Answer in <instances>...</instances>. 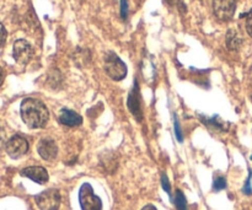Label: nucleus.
<instances>
[{
    "label": "nucleus",
    "instance_id": "0eeeda50",
    "mask_svg": "<svg viewBox=\"0 0 252 210\" xmlns=\"http://www.w3.org/2000/svg\"><path fill=\"white\" fill-rule=\"evenodd\" d=\"M12 56L20 65H26L33 57V48L25 39H17L12 47Z\"/></svg>",
    "mask_w": 252,
    "mask_h": 210
},
{
    "label": "nucleus",
    "instance_id": "f257e3e1",
    "mask_svg": "<svg viewBox=\"0 0 252 210\" xmlns=\"http://www.w3.org/2000/svg\"><path fill=\"white\" fill-rule=\"evenodd\" d=\"M20 111L24 123L32 129L43 128L49 120V113L46 105L37 98H25Z\"/></svg>",
    "mask_w": 252,
    "mask_h": 210
},
{
    "label": "nucleus",
    "instance_id": "423d86ee",
    "mask_svg": "<svg viewBox=\"0 0 252 210\" xmlns=\"http://www.w3.org/2000/svg\"><path fill=\"white\" fill-rule=\"evenodd\" d=\"M5 150L11 159H19L29 151V142L21 135H14L6 142Z\"/></svg>",
    "mask_w": 252,
    "mask_h": 210
},
{
    "label": "nucleus",
    "instance_id": "393cba45",
    "mask_svg": "<svg viewBox=\"0 0 252 210\" xmlns=\"http://www.w3.org/2000/svg\"><path fill=\"white\" fill-rule=\"evenodd\" d=\"M142 210H158V209L155 208L154 206H152V204H148V206H145Z\"/></svg>",
    "mask_w": 252,
    "mask_h": 210
},
{
    "label": "nucleus",
    "instance_id": "39448f33",
    "mask_svg": "<svg viewBox=\"0 0 252 210\" xmlns=\"http://www.w3.org/2000/svg\"><path fill=\"white\" fill-rule=\"evenodd\" d=\"M236 10V0H213L214 15L220 21H230Z\"/></svg>",
    "mask_w": 252,
    "mask_h": 210
},
{
    "label": "nucleus",
    "instance_id": "a211bd4d",
    "mask_svg": "<svg viewBox=\"0 0 252 210\" xmlns=\"http://www.w3.org/2000/svg\"><path fill=\"white\" fill-rule=\"evenodd\" d=\"M6 37H7L6 30H5L4 25L0 22V48L5 46V42H6Z\"/></svg>",
    "mask_w": 252,
    "mask_h": 210
},
{
    "label": "nucleus",
    "instance_id": "aec40b11",
    "mask_svg": "<svg viewBox=\"0 0 252 210\" xmlns=\"http://www.w3.org/2000/svg\"><path fill=\"white\" fill-rule=\"evenodd\" d=\"M246 31L252 37V9L246 14Z\"/></svg>",
    "mask_w": 252,
    "mask_h": 210
},
{
    "label": "nucleus",
    "instance_id": "9d476101",
    "mask_svg": "<svg viewBox=\"0 0 252 210\" xmlns=\"http://www.w3.org/2000/svg\"><path fill=\"white\" fill-rule=\"evenodd\" d=\"M21 175L24 177L32 180V181L37 182L39 184H44L46 182H48V172L46 171V169L42 166H30L26 167L21 171Z\"/></svg>",
    "mask_w": 252,
    "mask_h": 210
},
{
    "label": "nucleus",
    "instance_id": "9b49d317",
    "mask_svg": "<svg viewBox=\"0 0 252 210\" xmlns=\"http://www.w3.org/2000/svg\"><path fill=\"white\" fill-rule=\"evenodd\" d=\"M59 122L66 127H76V125H80L83 123V118L74 111L63 108L59 113Z\"/></svg>",
    "mask_w": 252,
    "mask_h": 210
},
{
    "label": "nucleus",
    "instance_id": "7ed1b4c3",
    "mask_svg": "<svg viewBox=\"0 0 252 210\" xmlns=\"http://www.w3.org/2000/svg\"><path fill=\"white\" fill-rule=\"evenodd\" d=\"M79 203L83 210H102V202L94 193L93 187L84 183L79 191Z\"/></svg>",
    "mask_w": 252,
    "mask_h": 210
},
{
    "label": "nucleus",
    "instance_id": "20e7f679",
    "mask_svg": "<svg viewBox=\"0 0 252 210\" xmlns=\"http://www.w3.org/2000/svg\"><path fill=\"white\" fill-rule=\"evenodd\" d=\"M41 210H57L61 206V194L57 189H46L34 198Z\"/></svg>",
    "mask_w": 252,
    "mask_h": 210
},
{
    "label": "nucleus",
    "instance_id": "2eb2a0df",
    "mask_svg": "<svg viewBox=\"0 0 252 210\" xmlns=\"http://www.w3.org/2000/svg\"><path fill=\"white\" fill-rule=\"evenodd\" d=\"M224 188H226V180H225V177H223V176L214 177L213 191L214 192H219V191H223Z\"/></svg>",
    "mask_w": 252,
    "mask_h": 210
},
{
    "label": "nucleus",
    "instance_id": "b1692460",
    "mask_svg": "<svg viewBox=\"0 0 252 210\" xmlns=\"http://www.w3.org/2000/svg\"><path fill=\"white\" fill-rule=\"evenodd\" d=\"M2 83H4V71H2L1 66H0V86L2 85Z\"/></svg>",
    "mask_w": 252,
    "mask_h": 210
},
{
    "label": "nucleus",
    "instance_id": "1a4fd4ad",
    "mask_svg": "<svg viewBox=\"0 0 252 210\" xmlns=\"http://www.w3.org/2000/svg\"><path fill=\"white\" fill-rule=\"evenodd\" d=\"M37 151L43 160L53 161L58 154V147H57L56 142L51 138H42L37 145Z\"/></svg>",
    "mask_w": 252,
    "mask_h": 210
},
{
    "label": "nucleus",
    "instance_id": "f03ea898",
    "mask_svg": "<svg viewBox=\"0 0 252 210\" xmlns=\"http://www.w3.org/2000/svg\"><path fill=\"white\" fill-rule=\"evenodd\" d=\"M105 70L112 80L120 81L127 75V66L113 52H108L105 57Z\"/></svg>",
    "mask_w": 252,
    "mask_h": 210
},
{
    "label": "nucleus",
    "instance_id": "dca6fc26",
    "mask_svg": "<svg viewBox=\"0 0 252 210\" xmlns=\"http://www.w3.org/2000/svg\"><path fill=\"white\" fill-rule=\"evenodd\" d=\"M174 127H175V134H176L177 140H179L180 143L184 142V133H182L181 127H180V123H179V120H177V117H175Z\"/></svg>",
    "mask_w": 252,
    "mask_h": 210
},
{
    "label": "nucleus",
    "instance_id": "f3484780",
    "mask_svg": "<svg viewBox=\"0 0 252 210\" xmlns=\"http://www.w3.org/2000/svg\"><path fill=\"white\" fill-rule=\"evenodd\" d=\"M161 184H162V188H164V191L166 192L170 197H171V186H170L169 179H167V176L165 174L161 175Z\"/></svg>",
    "mask_w": 252,
    "mask_h": 210
},
{
    "label": "nucleus",
    "instance_id": "f8f14e48",
    "mask_svg": "<svg viewBox=\"0 0 252 210\" xmlns=\"http://www.w3.org/2000/svg\"><path fill=\"white\" fill-rule=\"evenodd\" d=\"M241 43H243V38H241L240 33L234 29L229 30L228 34H226V47L230 51H238Z\"/></svg>",
    "mask_w": 252,
    "mask_h": 210
},
{
    "label": "nucleus",
    "instance_id": "6ab92c4d",
    "mask_svg": "<svg viewBox=\"0 0 252 210\" xmlns=\"http://www.w3.org/2000/svg\"><path fill=\"white\" fill-rule=\"evenodd\" d=\"M165 2L169 5H177V7L180 9V11L181 12H185L186 11V6L184 5V1L182 0H165Z\"/></svg>",
    "mask_w": 252,
    "mask_h": 210
},
{
    "label": "nucleus",
    "instance_id": "4be33fe9",
    "mask_svg": "<svg viewBox=\"0 0 252 210\" xmlns=\"http://www.w3.org/2000/svg\"><path fill=\"white\" fill-rule=\"evenodd\" d=\"M250 181H251V171H250V176H249V179H248V181L245 182V186H244V188H243V192L245 194H248V196H250V194H252V189H251V183H250Z\"/></svg>",
    "mask_w": 252,
    "mask_h": 210
},
{
    "label": "nucleus",
    "instance_id": "ddd939ff",
    "mask_svg": "<svg viewBox=\"0 0 252 210\" xmlns=\"http://www.w3.org/2000/svg\"><path fill=\"white\" fill-rule=\"evenodd\" d=\"M202 120L204 122V124L208 125L211 129H216V130H220V132H224V130H226L228 128H226V123H224L223 120H220L219 117H213V118H207V120H204L203 117H202Z\"/></svg>",
    "mask_w": 252,
    "mask_h": 210
},
{
    "label": "nucleus",
    "instance_id": "4468645a",
    "mask_svg": "<svg viewBox=\"0 0 252 210\" xmlns=\"http://www.w3.org/2000/svg\"><path fill=\"white\" fill-rule=\"evenodd\" d=\"M175 206H176L177 210H187L186 197L180 189H177L176 194H175Z\"/></svg>",
    "mask_w": 252,
    "mask_h": 210
},
{
    "label": "nucleus",
    "instance_id": "412c9836",
    "mask_svg": "<svg viewBox=\"0 0 252 210\" xmlns=\"http://www.w3.org/2000/svg\"><path fill=\"white\" fill-rule=\"evenodd\" d=\"M128 15V0H121V16L123 20L127 19Z\"/></svg>",
    "mask_w": 252,
    "mask_h": 210
},
{
    "label": "nucleus",
    "instance_id": "6e6552de",
    "mask_svg": "<svg viewBox=\"0 0 252 210\" xmlns=\"http://www.w3.org/2000/svg\"><path fill=\"white\" fill-rule=\"evenodd\" d=\"M127 106H128V110H129L130 113L134 116L135 120H138L139 122H142V120H143L142 101H140L139 86H138L137 81L134 83V88H133V90L130 91L129 95H128Z\"/></svg>",
    "mask_w": 252,
    "mask_h": 210
},
{
    "label": "nucleus",
    "instance_id": "5701e85b",
    "mask_svg": "<svg viewBox=\"0 0 252 210\" xmlns=\"http://www.w3.org/2000/svg\"><path fill=\"white\" fill-rule=\"evenodd\" d=\"M5 145H6V134H5L4 128L0 125V149L5 148Z\"/></svg>",
    "mask_w": 252,
    "mask_h": 210
}]
</instances>
